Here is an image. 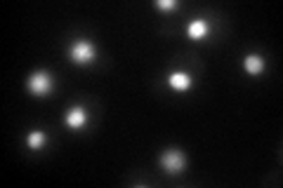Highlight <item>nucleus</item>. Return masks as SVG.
Instances as JSON below:
<instances>
[{"mask_svg":"<svg viewBox=\"0 0 283 188\" xmlns=\"http://www.w3.org/2000/svg\"><path fill=\"white\" fill-rule=\"evenodd\" d=\"M28 87H31V92L33 94H45L50 90V75L47 73H36L31 82H28Z\"/></svg>","mask_w":283,"mask_h":188,"instance_id":"obj_1","label":"nucleus"},{"mask_svg":"<svg viewBox=\"0 0 283 188\" xmlns=\"http://www.w3.org/2000/svg\"><path fill=\"white\" fill-rule=\"evenodd\" d=\"M163 167H165L168 172H179V169L184 167V160H182L179 150H170V153H165V155H163Z\"/></svg>","mask_w":283,"mask_h":188,"instance_id":"obj_2","label":"nucleus"},{"mask_svg":"<svg viewBox=\"0 0 283 188\" xmlns=\"http://www.w3.org/2000/svg\"><path fill=\"white\" fill-rule=\"evenodd\" d=\"M71 56H73L76 61H92L94 52H92V47H90L87 42H76L73 50H71Z\"/></svg>","mask_w":283,"mask_h":188,"instance_id":"obj_3","label":"nucleus"},{"mask_svg":"<svg viewBox=\"0 0 283 188\" xmlns=\"http://www.w3.org/2000/svg\"><path fill=\"white\" fill-rule=\"evenodd\" d=\"M85 120H87V113H85V108H81V106L71 108V111L66 113V122H68V125H73V127L83 125Z\"/></svg>","mask_w":283,"mask_h":188,"instance_id":"obj_4","label":"nucleus"},{"mask_svg":"<svg viewBox=\"0 0 283 188\" xmlns=\"http://www.w3.org/2000/svg\"><path fill=\"white\" fill-rule=\"evenodd\" d=\"M170 85L175 87V90H187L189 87V75L184 71H175L173 75H170Z\"/></svg>","mask_w":283,"mask_h":188,"instance_id":"obj_5","label":"nucleus"},{"mask_svg":"<svg viewBox=\"0 0 283 188\" xmlns=\"http://www.w3.org/2000/svg\"><path fill=\"white\" fill-rule=\"evenodd\" d=\"M205 31H208V28H205V21H203V19H194V21L189 24V36H191V38H203Z\"/></svg>","mask_w":283,"mask_h":188,"instance_id":"obj_6","label":"nucleus"},{"mask_svg":"<svg viewBox=\"0 0 283 188\" xmlns=\"http://www.w3.org/2000/svg\"><path fill=\"white\" fill-rule=\"evenodd\" d=\"M245 68H248L250 73H260V71H262V59H260L257 54L245 56Z\"/></svg>","mask_w":283,"mask_h":188,"instance_id":"obj_7","label":"nucleus"},{"mask_svg":"<svg viewBox=\"0 0 283 188\" xmlns=\"http://www.w3.org/2000/svg\"><path fill=\"white\" fill-rule=\"evenodd\" d=\"M43 144V132H31V134H28V146H41Z\"/></svg>","mask_w":283,"mask_h":188,"instance_id":"obj_8","label":"nucleus"},{"mask_svg":"<svg viewBox=\"0 0 283 188\" xmlns=\"http://www.w3.org/2000/svg\"><path fill=\"white\" fill-rule=\"evenodd\" d=\"M175 2L173 0H158V7H173Z\"/></svg>","mask_w":283,"mask_h":188,"instance_id":"obj_9","label":"nucleus"}]
</instances>
